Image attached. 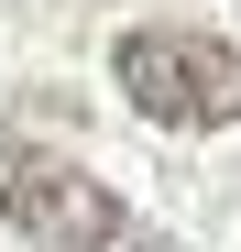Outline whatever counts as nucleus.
<instances>
[{"label":"nucleus","mask_w":241,"mask_h":252,"mask_svg":"<svg viewBox=\"0 0 241 252\" xmlns=\"http://www.w3.org/2000/svg\"><path fill=\"white\" fill-rule=\"evenodd\" d=\"M110 88L165 132H230L241 121V44H219L197 22H132L110 44Z\"/></svg>","instance_id":"nucleus-1"},{"label":"nucleus","mask_w":241,"mask_h":252,"mask_svg":"<svg viewBox=\"0 0 241 252\" xmlns=\"http://www.w3.org/2000/svg\"><path fill=\"white\" fill-rule=\"evenodd\" d=\"M0 220H11L33 252H110L120 230H132V208H120L110 176H88L77 154L55 143H0Z\"/></svg>","instance_id":"nucleus-2"},{"label":"nucleus","mask_w":241,"mask_h":252,"mask_svg":"<svg viewBox=\"0 0 241 252\" xmlns=\"http://www.w3.org/2000/svg\"><path fill=\"white\" fill-rule=\"evenodd\" d=\"M132 252H176V241H132Z\"/></svg>","instance_id":"nucleus-3"}]
</instances>
